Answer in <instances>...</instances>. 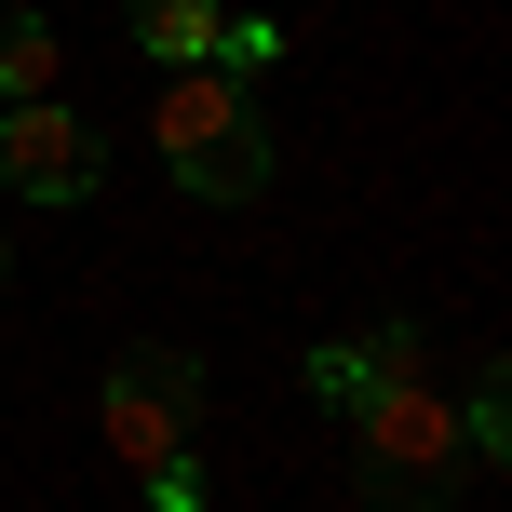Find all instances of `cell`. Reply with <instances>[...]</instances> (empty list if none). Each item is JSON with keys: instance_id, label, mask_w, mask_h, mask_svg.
<instances>
[{"instance_id": "1", "label": "cell", "mask_w": 512, "mask_h": 512, "mask_svg": "<svg viewBox=\"0 0 512 512\" xmlns=\"http://www.w3.org/2000/svg\"><path fill=\"white\" fill-rule=\"evenodd\" d=\"M351 418H364V445H351V499L364 512H445V499H459L472 445H459V405H432V378L364 391Z\"/></svg>"}, {"instance_id": "2", "label": "cell", "mask_w": 512, "mask_h": 512, "mask_svg": "<svg viewBox=\"0 0 512 512\" xmlns=\"http://www.w3.org/2000/svg\"><path fill=\"white\" fill-rule=\"evenodd\" d=\"M149 135H162V176L203 189V203H256L270 189V122H256V95L230 68H176L162 108H149Z\"/></svg>"}, {"instance_id": "3", "label": "cell", "mask_w": 512, "mask_h": 512, "mask_svg": "<svg viewBox=\"0 0 512 512\" xmlns=\"http://www.w3.org/2000/svg\"><path fill=\"white\" fill-rule=\"evenodd\" d=\"M95 432H108V472H176L189 445H203V364L189 351H122L108 364V391H95Z\"/></svg>"}, {"instance_id": "4", "label": "cell", "mask_w": 512, "mask_h": 512, "mask_svg": "<svg viewBox=\"0 0 512 512\" xmlns=\"http://www.w3.org/2000/svg\"><path fill=\"white\" fill-rule=\"evenodd\" d=\"M108 176V135L81 122V108H0V189H27V203H81V189Z\"/></svg>"}, {"instance_id": "5", "label": "cell", "mask_w": 512, "mask_h": 512, "mask_svg": "<svg viewBox=\"0 0 512 512\" xmlns=\"http://www.w3.org/2000/svg\"><path fill=\"white\" fill-rule=\"evenodd\" d=\"M297 378H310V405H364V391L418 378V324H378V337H324V351H310Z\"/></svg>"}, {"instance_id": "6", "label": "cell", "mask_w": 512, "mask_h": 512, "mask_svg": "<svg viewBox=\"0 0 512 512\" xmlns=\"http://www.w3.org/2000/svg\"><path fill=\"white\" fill-rule=\"evenodd\" d=\"M135 54H162V68H216V27H230V0H122Z\"/></svg>"}, {"instance_id": "7", "label": "cell", "mask_w": 512, "mask_h": 512, "mask_svg": "<svg viewBox=\"0 0 512 512\" xmlns=\"http://www.w3.org/2000/svg\"><path fill=\"white\" fill-rule=\"evenodd\" d=\"M54 68H68V54H54V27H41V14H0V108H41Z\"/></svg>"}, {"instance_id": "8", "label": "cell", "mask_w": 512, "mask_h": 512, "mask_svg": "<svg viewBox=\"0 0 512 512\" xmlns=\"http://www.w3.org/2000/svg\"><path fill=\"white\" fill-rule=\"evenodd\" d=\"M459 445H472V459H499V445H512V378H499V364H472V391H459Z\"/></svg>"}, {"instance_id": "9", "label": "cell", "mask_w": 512, "mask_h": 512, "mask_svg": "<svg viewBox=\"0 0 512 512\" xmlns=\"http://www.w3.org/2000/svg\"><path fill=\"white\" fill-rule=\"evenodd\" d=\"M149 512H203V459H176V472H149Z\"/></svg>"}, {"instance_id": "10", "label": "cell", "mask_w": 512, "mask_h": 512, "mask_svg": "<svg viewBox=\"0 0 512 512\" xmlns=\"http://www.w3.org/2000/svg\"><path fill=\"white\" fill-rule=\"evenodd\" d=\"M0 283H14V270H0Z\"/></svg>"}]
</instances>
